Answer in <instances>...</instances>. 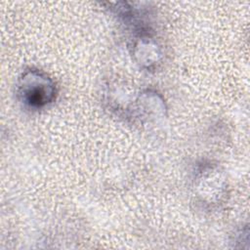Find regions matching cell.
Listing matches in <instances>:
<instances>
[{
  "label": "cell",
  "instance_id": "6da1fadb",
  "mask_svg": "<svg viewBox=\"0 0 250 250\" xmlns=\"http://www.w3.org/2000/svg\"><path fill=\"white\" fill-rule=\"evenodd\" d=\"M228 179L224 170L211 162L200 164L192 180V191L196 202L207 209L222 205L228 196Z\"/></svg>",
  "mask_w": 250,
  "mask_h": 250
},
{
  "label": "cell",
  "instance_id": "7a4b0ae2",
  "mask_svg": "<svg viewBox=\"0 0 250 250\" xmlns=\"http://www.w3.org/2000/svg\"><path fill=\"white\" fill-rule=\"evenodd\" d=\"M17 94L23 104L39 109L55 102L58 90L55 81L46 72L30 67L19 76Z\"/></svg>",
  "mask_w": 250,
  "mask_h": 250
},
{
  "label": "cell",
  "instance_id": "3957f363",
  "mask_svg": "<svg viewBox=\"0 0 250 250\" xmlns=\"http://www.w3.org/2000/svg\"><path fill=\"white\" fill-rule=\"evenodd\" d=\"M131 54L136 63L146 70L156 69L163 58L161 46L149 28L137 31L134 40H132Z\"/></svg>",
  "mask_w": 250,
  "mask_h": 250
},
{
  "label": "cell",
  "instance_id": "277c9868",
  "mask_svg": "<svg viewBox=\"0 0 250 250\" xmlns=\"http://www.w3.org/2000/svg\"><path fill=\"white\" fill-rule=\"evenodd\" d=\"M131 110L133 116L140 121L152 122L165 116L166 104L156 91L146 90L140 93Z\"/></svg>",
  "mask_w": 250,
  "mask_h": 250
}]
</instances>
